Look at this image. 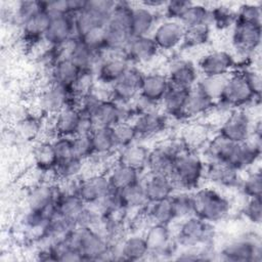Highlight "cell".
Segmentation results:
<instances>
[{
  "label": "cell",
  "mask_w": 262,
  "mask_h": 262,
  "mask_svg": "<svg viewBox=\"0 0 262 262\" xmlns=\"http://www.w3.org/2000/svg\"><path fill=\"white\" fill-rule=\"evenodd\" d=\"M169 87L170 82L165 73H144L139 94L154 102L161 104V101L164 98Z\"/></svg>",
  "instance_id": "obj_30"
},
{
  "label": "cell",
  "mask_w": 262,
  "mask_h": 262,
  "mask_svg": "<svg viewBox=\"0 0 262 262\" xmlns=\"http://www.w3.org/2000/svg\"><path fill=\"white\" fill-rule=\"evenodd\" d=\"M76 37L75 15H51V21L44 38V42L48 46L59 47Z\"/></svg>",
  "instance_id": "obj_18"
},
{
  "label": "cell",
  "mask_w": 262,
  "mask_h": 262,
  "mask_svg": "<svg viewBox=\"0 0 262 262\" xmlns=\"http://www.w3.org/2000/svg\"><path fill=\"white\" fill-rule=\"evenodd\" d=\"M253 123L245 108L232 110L222 121L217 133L232 142H245L252 134Z\"/></svg>",
  "instance_id": "obj_14"
},
{
  "label": "cell",
  "mask_w": 262,
  "mask_h": 262,
  "mask_svg": "<svg viewBox=\"0 0 262 262\" xmlns=\"http://www.w3.org/2000/svg\"><path fill=\"white\" fill-rule=\"evenodd\" d=\"M52 116L51 131L54 136H68L73 137L78 134L81 112L78 106H67L55 115ZM52 137V138H53Z\"/></svg>",
  "instance_id": "obj_24"
},
{
  "label": "cell",
  "mask_w": 262,
  "mask_h": 262,
  "mask_svg": "<svg viewBox=\"0 0 262 262\" xmlns=\"http://www.w3.org/2000/svg\"><path fill=\"white\" fill-rule=\"evenodd\" d=\"M189 89L170 85L161 101V110L168 117L175 120H184V107Z\"/></svg>",
  "instance_id": "obj_33"
},
{
  "label": "cell",
  "mask_w": 262,
  "mask_h": 262,
  "mask_svg": "<svg viewBox=\"0 0 262 262\" xmlns=\"http://www.w3.org/2000/svg\"><path fill=\"white\" fill-rule=\"evenodd\" d=\"M173 234L179 249H183L211 246L215 230L212 223L193 215L179 221L178 228Z\"/></svg>",
  "instance_id": "obj_6"
},
{
  "label": "cell",
  "mask_w": 262,
  "mask_h": 262,
  "mask_svg": "<svg viewBox=\"0 0 262 262\" xmlns=\"http://www.w3.org/2000/svg\"><path fill=\"white\" fill-rule=\"evenodd\" d=\"M192 2L188 0H171L166 1V4L163 8L164 14L167 19L180 20L186 9L190 6Z\"/></svg>",
  "instance_id": "obj_57"
},
{
  "label": "cell",
  "mask_w": 262,
  "mask_h": 262,
  "mask_svg": "<svg viewBox=\"0 0 262 262\" xmlns=\"http://www.w3.org/2000/svg\"><path fill=\"white\" fill-rule=\"evenodd\" d=\"M44 9H46V1L23 0L16 3L13 16L16 19L17 24L20 26L26 20H28L29 18H31L32 16L36 15L37 13Z\"/></svg>",
  "instance_id": "obj_51"
},
{
  "label": "cell",
  "mask_w": 262,
  "mask_h": 262,
  "mask_svg": "<svg viewBox=\"0 0 262 262\" xmlns=\"http://www.w3.org/2000/svg\"><path fill=\"white\" fill-rule=\"evenodd\" d=\"M84 160H81L75 156L60 161L54 170L53 174L62 181L69 182L81 177V174L85 166Z\"/></svg>",
  "instance_id": "obj_44"
},
{
  "label": "cell",
  "mask_w": 262,
  "mask_h": 262,
  "mask_svg": "<svg viewBox=\"0 0 262 262\" xmlns=\"http://www.w3.org/2000/svg\"><path fill=\"white\" fill-rule=\"evenodd\" d=\"M206 163L194 150H187L175 160L170 175L176 190L193 191L205 178Z\"/></svg>",
  "instance_id": "obj_3"
},
{
  "label": "cell",
  "mask_w": 262,
  "mask_h": 262,
  "mask_svg": "<svg viewBox=\"0 0 262 262\" xmlns=\"http://www.w3.org/2000/svg\"><path fill=\"white\" fill-rule=\"evenodd\" d=\"M51 144L58 159V163L66 159L74 156L73 149V138L68 136H54L52 138Z\"/></svg>",
  "instance_id": "obj_55"
},
{
  "label": "cell",
  "mask_w": 262,
  "mask_h": 262,
  "mask_svg": "<svg viewBox=\"0 0 262 262\" xmlns=\"http://www.w3.org/2000/svg\"><path fill=\"white\" fill-rule=\"evenodd\" d=\"M36 168L40 172H54L58 165V159L55 155L51 141H42L38 143L33 151Z\"/></svg>",
  "instance_id": "obj_41"
},
{
  "label": "cell",
  "mask_w": 262,
  "mask_h": 262,
  "mask_svg": "<svg viewBox=\"0 0 262 262\" xmlns=\"http://www.w3.org/2000/svg\"><path fill=\"white\" fill-rule=\"evenodd\" d=\"M143 235L148 247L149 256H154L156 259L173 258V256H176L179 247L170 225L150 223Z\"/></svg>",
  "instance_id": "obj_10"
},
{
  "label": "cell",
  "mask_w": 262,
  "mask_h": 262,
  "mask_svg": "<svg viewBox=\"0 0 262 262\" xmlns=\"http://www.w3.org/2000/svg\"><path fill=\"white\" fill-rule=\"evenodd\" d=\"M60 58L71 59L82 72H95L98 63L106 53H99L88 47L79 37L57 47Z\"/></svg>",
  "instance_id": "obj_13"
},
{
  "label": "cell",
  "mask_w": 262,
  "mask_h": 262,
  "mask_svg": "<svg viewBox=\"0 0 262 262\" xmlns=\"http://www.w3.org/2000/svg\"><path fill=\"white\" fill-rule=\"evenodd\" d=\"M262 39V24L235 19L232 26L231 41L234 49L244 58H250L259 49Z\"/></svg>",
  "instance_id": "obj_11"
},
{
  "label": "cell",
  "mask_w": 262,
  "mask_h": 262,
  "mask_svg": "<svg viewBox=\"0 0 262 262\" xmlns=\"http://www.w3.org/2000/svg\"><path fill=\"white\" fill-rule=\"evenodd\" d=\"M86 207L83 200L74 191L70 189H61L55 201L56 213L60 216L69 218L76 223L79 214ZM77 226V225H76Z\"/></svg>",
  "instance_id": "obj_38"
},
{
  "label": "cell",
  "mask_w": 262,
  "mask_h": 262,
  "mask_svg": "<svg viewBox=\"0 0 262 262\" xmlns=\"http://www.w3.org/2000/svg\"><path fill=\"white\" fill-rule=\"evenodd\" d=\"M142 6L144 7H147L151 10H158L160 8H164L165 4H166V1H163V0H144V1H141L139 2Z\"/></svg>",
  "instance_id": "obj_62"
},
{
  "label": "cell",
  "mask_w": 262,
  "mask_h": 262,
  "mask_svg": "<svg viewBox=\"0 0 262 262\" xmlns=\"http://www.w3.org/2000/svg\"><path fill=\"white\" fill-rule=\"evenodd\" d=\"M192 199L194 215L212 224L225 219L230 212L229 200L215 188H196Z\"/></svg>",
  "instance_id": "obj_4"
},
{
  "label": "cell",
  "mask_w": 262,
  "mask_h": 262,
  "mask_svg": "<svg viewBox=\"0 0 262 262\" xmlns=\"http://www.w3.org/2000/svg\"><path fill=\"white\" fill-rule=\"evenodd\" d=\"M261 5L257 3H244L236 10V19L253 24H262Z\"/></svg>",
  "instance_id": "obj_54"
},
{
  "label": "cell",
  "mask_w": 262,
  "mask_h": 262,
  "mask_svg": "<svg viewBox=\"0 0 262 262\" xmlns=\"http://www.w3.org/2000/svg\"><path fill=\"white\" fill-rule=\"evenodd\" d=\"M116 1L113 0H86L84 8L75 15L77 37L104 28L108 21Z\"/></svg>",
  "instance_id": "obj_7"
},
{
  "label": "cell",
  "mask_w": 262,
  "mask_h": 262,
  "mask_svg": "<svg viewBox=\"0 0 262 262\" xmlns=\"http://www.w3.org/2000/svg\"><path fill=\"white\" fill-rule=\"evenodd\" d=\"M68 239L79 251L83 261L116 260L114 245L91 227H76Z\"/></svg>",
  "instance_id": "obj_2"
},
{
  "label": "cell",
  "mask_w": 262,
  "mask_h": 262,
  "mask_svg": "<svg viewBox=\"0 0 262 262\" xmlns=\"http://www.w3.org/2000/svg\"><path fill=\"white\" fill-rule=\"evenodd\" d=\"M179 21L185 28L206 24L210 25V8L204 4L192 2Z\"/></svg>",
  "instance_id": "obj_46"
},
{
  "label": "cell",
  "mask_w": 262,
  "mask_h": 262,
  "mask_svg": "<svg viewBox=\"0 0 262 262\" xmlns=\"http://www.w3.org/2000/svg\"><path fill=\"white\" fill-rule=\"evenodd\" d=\"M218 255L219 259L227 262H260L262 246L259 237L245 235L227 243Z\"/></svg>",
  "instance_id": "obj_9"
},
{
  "label": "cell",
  "mask_w": 262,
  "mask_h": 262,
  "mask_svg": "<svg viewBox=\"0 0 262 262\" xmlns=\"http://www.w3.org/2000/svg\"><path fill=\"white\" fill-rule=\"evenodd\" d=\"M170 85L191 89L196 85L200 79V73L198 67L189 59L178 58L173 60L166 73Z\"/></svg>",
  "instance_id": "obj_21"
},
{
  "label": "cell",
  "mask_w": 262,
  "mask_h": 262,
  "mask_svg": "<svg viewBox=\"0 0 262 262\" xmlns=\"http://www.w3.org/2000/svg\"><path fill=\"white\" fill-rule=\"evenodd\" d=\"M82 71L69 58H60L49 68V81L73 88Z\"/></svg>",
  "instance_id": "obj_35"
},
{
  "label": "cell",
  "mask_w": 262,
  "mask_h": 262,
  "mask_svg": "<svg viewBox=\"0 0 262 262\" xmlns=\"http://www.w3.org/2000/svg\"><path fill=\"white\" fill-rule=\"evenodd\" d=\"M259 102L260 98L253 93L243 71L235 70L227 76L223 90L216 104L228 111H232L245 108L250 104Z\"/></svg>",
  "instance_id": "obj_5"
},
{
  "label": "cell",
  "mask_w": 262,
  "mask_h": 262,
  "mask_svg": "<svg viewBox=\"0 0 262 262\" xmlns=\"http://www.w3.org/2000/svg\"><path fill=\"white\" fill-rule=\"evenodd\" d=\"M236 19V11H233L226 5H218L210 8V25L217 29L223 30L234 25Z\"/></svg>",
  "instance_id": "obj_48"
},
{
  "label": "cell",
  "mask_w": 262,
  "mask_h": 262,
  "mask_svg": "<svg viewBox=\"0 0 262 262\" xmlns=\"http://www.w3.org/2000/svg\"><path fill=\"white\" fill-rule=\"evenodd\" d=\"M149 149L150 148H148L143 143L136 141L126 147L117 150L116 161L135 168L140 172H144L146 171Z\"/></svg>",
  "instance_id": "obj_36"
},
{
  "label": "cell",
  "mask_w": 262,
  "mask_h": 262,
  "mask_svg": "<svg viewBox=\"0 0 262 262\" xmlns=\"http://www.w3.org/2000/svg\"><path fill=\"white\" fill-rule=\"evenodd\" d=\"M211 37V26L209 24L185 28L182 46L183 48L193 49L206 45Z\"/></svg>",
  "instance_id": "obj_45"
},
{
  "label": "cell",
  "mask_w": 262,
  "mask_h": 262,
  "mask_svg": "<svg viewBox=\"0 0 262 262\" xmlns=\"http://www.w3.org/2000/svg\"><path fill=\"white\" fill-rule=\"evenodd\" d=\"M142 183L148 203L169 199L176 191L171 178L164 175L147 173L142 177Z\"/></svg>",
  "instance_id": "obj_32"
},
{
  "label": "cell",
  "mask_w": 262,
  "mask_h": 262,
  "mask_svg": "<svg viewBox=\"0 0 262 262\" xmlns=\"http://www.w3.org/2000/svg\"><path fill=\"white\" fill-rule=\"evenodd\" d=\"M205 178H208L219 186L227 188L238 186L241 181L239 171L228 164L220 162H208L206 164Z\"/></svg>",
  "instance_id": "obj_31"
},
{
  "label": "cell",
  "mask_w": 262,
  "mask_h": 262,
  "mask_svg": "<svg viewBox=\"0 0 262 262\" xmlns=\"http://www.w3.org/2000/svg\"><path fill=\"white\" fill-rule=\"evenodd\" d=\"M79 98L72 88L48 81L38 95V106L46 115H55L67 106H77Z\"/></svg>",
  "instance_id": "obj_8"
},
{
  "label": "cell",
  "mask_w": 262,
  "mask_h": 262,
  "mask_svg": "<svg viewBox=\"0 0 262 262\" xmlns=\"http://www.w3.org/2000/svg\"><path fill=\"white\" fill-rule=\"evenodd\" d=\"M130 105H131V108H132L135 117L161 110V106L159 103L154 102V101L143 97L140 94L130 102Z\"/></svg>",
  "instance_id": "obj_59"
},
{
  "label": "cell",
  "mask_w": 262,
  "mask_h": 262,
  "mask_svg": "<svg viewBox=\"0 0 262 262\" xmlns=\"http://www.w3.org/2000/svg\"><path fill=\"white\" fill-rule=\"evenodd\" d=\"M241 71H243V73L246 77V80H247L250 88L252 89L253 93L255 94V96L261 98L262 79H261L260 72L255 69H250V68H246Z\"/></svg>",
  "instance_id": "obj_60"
},
{
  "label": "cell",
  "mask_w": 262,
  "mask_h": 262,
  "mask_svg": "<svg viewBox=\"0 0 262 262\" xmlns=\"http://www.w3.org/2000/svg\"><path fill=\"white\" fill-rule=\"evenodd\" d=\"M244 216L255 225H260L262 221V200L261 198H250L243 209Z\"/></svg>",
  "instance_id": "obj_56"
},
{
  "label": "cell",
  "mask_w": 262,
  "mask_h": 262,
  "mask_svg": "<svg viewBox=\"0 0 262 262\" xmlns=\"http://www.w3.org/2000/svg\"><path fill=\"white\" fill-rule=\"evenodd\" d=\"M121 193H122L125 207L128 210V212L131 210L142 211L148 204V200L144 190L142 179L139 182L122 190Z\"/></svg>",
  "instance_id": "obj_43"
},
{
  "label": "cell",
  "mask_w": 262,
  "mask_h": 262,
  "mask_svg": "<svg viewBox=\"0 0 262 262\" xmlns=\"http://www.w3.org/2000/svg\"><path fill=\"white\" fill-rule=\"evenodd\" d=\"M51 21V15L44 9L20 25L23 40L29 46H35L44 41L46 32Z\"/></svg>",
  "instance_id": "obj_25"
},
{
  "label": "cell",
  "mask_w": 262,
  "mask_h": 262,
  "mask_svg": "<svg viewBox=\"0 0 262 262\" xmlns=\"http://www.w3.org/2000/svg\"><path fill=\"white\" fill-rule=\"evenodd\" d=\"M70 190L76 192L86 205H96L113 187L106 173H95L71 181Z\"/></svg>",
  "instance_id": "obj_12"
},
{
  "label": "cell",
  "mask_w": 262,
  "mask_h": 262,
  "mask_svg": "<svg viewBox=\"0 0 262 262\" xmlns=\"http://www.w3.org/2000/svg\"><path fill=\"white\" fill-rule=\"evenodd\" d=\"M112 129H113L117 150L123 147H126L139 140L137 133L135 131V128L131 122L119 123Z\"/></svg>",
  "instance_id": "obj_49"
},
{
  "label": "cell",
  "mask_w": 262,
  "mask_h": 262,
  "mask_svg": "<svg viewBox=\"0 0 262 262\" xmlns=\"http://www.w3.org/2000/svg\"><path fill=\"white\" fill-rule=\"evenodd\" d=\"M196 67L202 77H223L236 70V60L229 51L213 50L203 55Z\"/></svg>",
  "instance_id": "obj_16"
},
{
  "label": "cell",
  "mask_w": 262,
  "mask_h": 262,
  "mask_svg": "<svg viewBox=\"0 0 262 262\" xmlns=\"http://www.w3.org/2000/svg\"><path fill=\"white\" fill-rule=\"evenodd\" d=\"M157 25L158 17L155 10L142 6L140 3L134 5L130 24L131 37L150 36Z\"/></svg>",
  "instance_id": "obj_28"
},
{
  "label": "cell",
  "mask_w": 262,
  "mask_h": 262,
  "mask_svg": "<svg viewBox=\"0 0 262 262\" xmlns=\"http://www.w3.org/2000/svg\"><path fill=\"white\" fill-rule=\"evenodd\" d=\"M142 211L143 213H145V216L147 220L150 221V223L171 226V224L176 221L170 198L158 202L148 203Z\"/></svg>",
  "instance_id": "obj_39"
},
{
  "label": "cell",
  "mask_w": 262,
  "mask_h": 262,
  "mask_svg": "<svg viewBox=\"0 0 262 262\" xmlns=\"http://www.w3.org/2000/svg\"><path fill=\"white\" fill-rule=\"evenodd\" d=\"M215 104L216 101L195 85L188 91L184 107V120H192L208 115L213 111Z\"/></svg>",
  "instance_id": "obj_27"
},
{
  "label": "cell",
  "mask_w": 262,
  "mask_h": 262,
  "mask_svg": "<svg viewBox=\"0 0 262 262\" xmlns=\"http://www.w3.org/2000/svg\"><path fill=\"white\" fill-rule=\"evenodd\" d=\"M227 76L223 77H200L196 85L204 90L216 102L223 90Z\"/></svg>",
  "instance_id": "obj_53"
},
{
  "label": "cell",
  "mask_w": 262,
  "mask_h": 262,
  "mask_svg": "<svg viewBox=\"0 0 262 262\" xmlns=\"http://www.w3.org/2000/svg\"><path fill=\"white\" fill-rule=\"evenodd\" d=\"M94 157H108L117 151L113 129L108 127H95L91 133Z\"/></svg>",
  "instance_id": "obj_40"
},
{
  "label": "cell",
  "mask_w": 262,
  "mask_h": 262,
  "mask_svg": "<svg viewBox=\"0 0 262 262\" xmlns=\"http://www.w3.org/2000/svg\"><path fill=\"white\" fill-rule=\"evenodd\" d=\"M46 9L50 15L73 14L70 0H52L46 1ZM74 15V14H73Z\"/></svg>",
  "instance_id": "obj_61"
},
{
  "label": "cell",
  "mask_w": 262,
  "mask_h": 262,
  "mask_svg": "<svg viewBox=\"0 0 262 262\" xmlns=\"http://www.w3.org/2000/svg\"><path fill=\"white\" fill-rule=\"evenodd\" d=\"M238 187L242 193L250 198H261L262 195V174L260 169L253 170L246 175L245 178L241 179Z\"/></svg>",
  "instance_id": "obj_50"
},
{
  "label": "cell",
  "mask_w": 262,
  "mask_h": 262,
  "mask_svg": "<svg viewBox=\"0 0 262 262\" xmlns=\"http://www.w3.org/2000/svg\"><path fill=\"white\" fill-rule=\"evenodd\" d=\"M144 73L137 66L128 70L111 85V98L120 103H130L140 93Z\"/></svg>",
  "instance_id": "obj_15"
},
{
  "label": "cell",
  "mask_w": 262,
  "mask_h": 262,
  "mask_svg": "<svg viewBox=\"0 0 262 262\" xmlns=\"http://www.w3.org/2000/svg\"><path fill=\"white\" fill-rule=\"evenodd\" d=\"M134 5L127 1H116L108 21L104 27V50L122 53L131 39L130 24Z\"/></svg>",
  "instance_id": "obj_1"
},
{
  "label": "cell",
  "mask_w": 262,
  "mask_h": 262,
  "mask_svg": "<svg viewBox=\"0 0 262 262\" xmlns=\"http://www.w3.org/2000/svg\"><path fill=\"white\" fill-rule=\"evenodd\" d=\"M60 187L52 183H38L30 190L27 204L30 210H46L55 205Z\"/></svg>",
  "instance_id": "obj_29"
},
{
  "label": "cell",
  "mask_w": 262,
  "mask_h": 262,
  "mask_svg": "<svg viewBox=\"0 0 262 262\" xmlns=\"http://www.w3.org/2000/svg\"><path fill=\"white\" fill-rule=\"evenodd\" d=\"M235 145L236 142H232L219 133H216L207 142L204 155L208 162H220L228 164Z\"/></svg>",
  "instance_id": "obj_37"
},
{
  "label": "cell",
  "mask_w": 262,
  "mask_h": 262,
  "mask_svg": "<svg viewBox=\"0 0 262 262\" xmlns=\"http://www.w3.org/2000/svg\"><path fill=\"white\" fill-rule=\"evenodd\" d=\"M132 66L124 53H105L95 69L96 81L105 84H114Z\"/></svg>",
  "instance_id": "obj_19"
},
{
  "label": "cell",
  "mask_w": 262,
  "mask_h": 262,
  "mask_svg": "<svg viewBox=\"0 0 262 262\" xmlns=\"http://www.w3.org/2000/svg\"><path fill=\"white\" fill-rule=\"evenodd\" d=\"M168 117L162 110L136 116L132 124L137 133L138 139L149 138L164 132L168 126Z\"/></svg>",
  "instance_id": "obj_23"
},
{
  "label": "cell",
  "mask_w": 262,
  "mask_h": 262,
  "mask_svg": "<svg viewBox=\"0 0 262 262\" xmlns=\"http://www.w3.org/2000/svg\"><path fill=\"white\" fill-rule=\"evenodd\" d=\"M170 201L176 221H181L194 215L192 191L176 190L170 196Z\"/></svg>",
  "instance_id": "obj_42"
},
{
  "label": "cell",
  "mask_w": 262,
  "mask_h": 262,
  "mask_svg": "<svg viewBox=\"0 0 262 262\" xmlns=\"http://www.w3.org/2000/svg\"><path fill=\"white\" fill-rule=\"evenodd\" d=\"M117 260L123 261H140L149 257L148 247L143 233H133L123 237L114 245Z\"/></svg>",
  "instance_id": "obj_22"
},
{
  "label": "cell",
  "mask_w": 262,
  "mask_h": 262,
  "mask_svg": "<svg viewBox=\"0 0 262 262\" xmlns=\"http://www.w3.org/2000/svg\"><path fill=\"white\" fill-rule=\"evenodd\" d=\"M42 122L33 114L24 115L16 122L15 132L24 140L34 139L41 130Z\"/></svg>",
  "instance_id": "obj_47"
},
{
  "label": "cell",
  "mask_w": 262,
  "mask_h": 262,
  "mask_svg": "<svg viewBox=\"0 0 262 262\" xmlns=\"http://www.w3.org/2000/svg\"><path fill=\"white\" fill-rule=\"evenodd\" d=\"M123 53L131 64L136 66L154 60L160 53V50L150 35L131 37Z\"/></svg>",
  "instance_id": "obj_20"
},
{
  "label": "cell",
  "mask_w": 262,
  "mask_h": 262,
  "mask_svg": "<svg viewBox=\"0 0 262 262\" xmlns=\"http://www.w3.org/2000/svg\"><path fill=\"white\" fill-rule=\"evenodd\" d=\"M73 138L74 156L87 161L94 157V148L91 134H77Z\"/></svg>",
  "instance_id": "obj_52"
},
{
  "label": "cell",
  "mask_w": 262,
  "mask_h": 262,
  "mask_svg": "<svg viewBox=\"0 0 262 262\" xmlns=\"http://www.w3.org/2000/svg\"><path fill=\"white\" fill-rule=\"evenodd\" d=\"M176 158V155L166 145L165 142H163L149 149L146 171L149 174L170 177Z\"/></svg>",
  "instance_id": "obj_26"
},
{
  "label": "cell",
  "mask_w": 262,
  "mask_h": 262,
  "mask_svg": "<svg viewBox=\"0 0 262 262\" xmlns=\"http://www.w3.org/2000/svg\"><path fill=\"white\" fill-rule=\"evenodd\" d=\"M185 27L179 20L167 19L158 23L151 37L160 52L173 51L182 46Z\"/></svg>",
  "instance_id": "obj_17"
},
{
  "label": "cell",
  "mask_w": 262,
  "mask_h": 262,
  "mask_svg": "<svg viewBox=\"0 0 262 262\" xmlns=\"http://www.w3.org/2000/svg\"><path fill=\"white\" fill-rule=\"evenodd\" d=\"M206 129L201 125H196L189 127L181 138L186 143L188 148L193 150V146L200 145L206 140Z\"/></svg>",
  "instance_id": "obj_58"
},
{
  "label": "cell",
  "mask_w": 262,
  "mask_h": 262,
  "mask_svg": "<svg viewBox=\"0 0 262 262\" xmlns=\"http://www.w3.org/2000/svg\"><path fill=\"white\" fill-rule=\"evenodd\" d=\"M142 173L143 172H140L135 168L116 161V164L110 168L106 175L108 177L111 186L114 189L122 191L139 182L143 177Z\"/></svg>",
  "instance_id": "obj_34"
}]
</instances>
